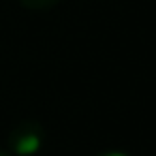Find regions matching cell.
Returning a JSON list of instances; mask_svg holds the SVG:
<instances>
[{
  "instance_id": "obj_1",
  "label": "cell",
  "mask_w": 156,
  "mask_h": 156,
  "mask_svg": "<svg viewBox=\"0 0 156 156\" xmlns=\"http://www.w3.org/2000/svg\"><path fill=\"white\" fill-rule=\"evenodd\" d=\"M39 147H41V139H39L37 135H26V137H22L20 143H17V154H22V156H32V154L39 152Z\"/></svg>"
},
{
  "instance_id": "obj_2",
  "label": "cell",
  "mask_w": 156,
  "mask_h": 156,
  "mask_svg": "<svg viewBox=\"0 0 156 156\" xmlns=\"http://www.w3.org/2000/svg\"><path fill=\"white\" fill-rule=\"evenodd\" d=\"M105 156H128V154H124V152H109V154H105Z\"/></svg>"
}]
</instances>
